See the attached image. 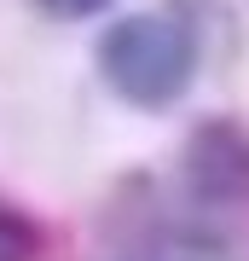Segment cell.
Returning a JSON list of instances; mask_svg holds the SVG:
<instances>
[{
	"instance_id": "1",
	"label": "cell",
	"mask_w": 249,
	"mask_h": 261,
	"mask_svg": "<svg viewBox=\"0 0 249 261\" xmlns=\"http://www.w3.org/2000/svg\"><path fill=\"white\" fill-rule=\"evenodd\" d=\"M99 75L133 111H168L185 99V87L197 75V35L168 12H133V18L104 29Z\"/></svg>"
},
{
	"instance_id": "2",
	"label": "cell",
	"mask_w": 249,
	"mask_h": 261,
	"mask_svg": "<svg viewBox=\"0 0 249 261\" xmlns=\"http://www.w3.org/2000/svg\"><path fill=\"white\" fill-rule=\"evenodd\" d=\"M185 186L214 209L249 203V128L243 122H203L185 140Z\"/></svg>"
},
{
	"instance_id": "3",
	"label": "cell",
	"mask_w": 249,
	"mask_h": 261,
	"mask_svg": "<svg viewBox=\"0 0 249 261\" xmlns=\"http://www.w3.org/2000/svg\"><path fill=\"white\" fill-rule=\"evenodd\" d=\"M41 255H46V232L29 215L0 203V261H41Z\"/></svg>"
},
{
	"instance_id": "4",
	"label": "cell",
	"mask_w": 249,
	"mask_h": 261,
	"mask_svg": "<svg viewBox=\"0 0 249 261\" xmlns=\"http://www.w3.org/2000/svg\"><path fill=\"white\" fill-rule=\"evenodd\" d=\"M35 6L46 12V18H64V23H75V18H93V12H104L110 0H35Z\"/></svg>"
}]
</instances>
